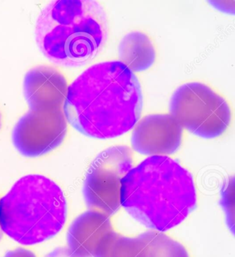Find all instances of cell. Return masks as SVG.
Instances as JSON below:
<instances>
[{
	"mask_svg": "<svg viewBox=\"0 0 235 257\" xmlns=\"http://www.w3.org/2000/svg\"><path fill=\"white\" fill-rule=\"evenodd\" d=\"M67 130L62 109H30L14 126L13 143L24 157H39L58 148L63 143Z\"/></svg>",
	"mask_w": 235,
	"mask_h": 257,
	"instance_id": "obj_7",
	"label": "cell"
},
{
	"mask_svg": "<svg viewBox=\"0 0 235 257\" xmlns=\"http://www.w3.org/2000/svg\"><path fill=\"white\" fill-rule=\"evenodd\" d=\"M3 229H2L1 225H0V240H2V238H3Z\"/></svg>",
	"mask_w": 235,
	"mask_h": 257,
	"instance_id": "obj_18",
	"label": "cell"
},
{
	"mask_svg": "<svg viewBox=\"0 0 235 257\" xmlns=\"http://www.w3.org/2000/svg\"><path fill=\"white\" fill-rule=\"evenodd\" d=\"M121 204L148 228L165 232L195 210L192 174L166 156L147 158L122 179Z\"/></svg>",
	"mask_w": 235,
	"mask_h": 257,
	"instance_id": "obj_2",
	"label": "cell"
},
{
	"mask_svg": "<svg viewBox=\"0 0 235 257\" xmlns=\"http://www.w3.org/2000/svg\"><path fill=\"white\" fill-rule=\"evenodd\" d=\"M45 257H79L67 247H58L46 255Z\"/></svg>",
	"mask_w": 235,
	"mask_h": 257,
	"instance_id": "obj_15",
	"label": "cell"
},
{
	"mask_svg": "<svg viewBox=\"0 0 235 257\" xmlns=\"http://www.w3.org/2000/svg\"><path fill=\"white\" fill-rule=\"evenodd\" d=\"M113 230L108 215L98 211H86L69 227L67 235L69 248L79 257H93L101 240Z\"/></svg>",
	"mask_w": 235,
	"mask_h": 257,
	"instance_id": "obj_10",
	"label": "cell"
},
{
	"mask_svg": "<svg viewBox=\"0 0 235 257\" xmlns=\"http://www.w3.org/2000/svg\"><path fill=\"white\" fill-rule=\"evenodd\" d=\"M211 5L213 7H215L218 10L221 11V12L228 13V14H234V2L232 3L227 2V3L225 2H210Z\"/></svg>",
	"mask_w": 235,
	"mask_h": 257,
	"instance_id": "obj_16",
	"label": "cell"
},
{
	"mask_svg": "<svg viewBox=\"0 0 235 257\" xmlns=\"http://www.w3.org/2000/svg\"><path fill=\"white\" fill-rule=\"evenodd\" d=\"M93 257H147V245L141 234L127 237L113 230L101 240Z\"/></svg>",
	"mask_w": 235,
	"mask_h": 257,
	"instance_id": "obj_12",
	"label": "cell"
},
{
	"mask_svg": "<svg viewBox=\"0 0 235 257\" xmlns=\"http://www.w3.org/2000/svg\"><path fill=\"white\" fill-rule=\"evenodd\" d=\"M4 257H37L33 251L24 248H18L7 251Z\"/></svg>",
	"mask_w": 235,
	"mask_h": 257,
	"instance_id": "obj_17",
	"label": "cell"
},
{
	"mask_svg": "<svg viewBox=\"0 0 235 257\" xmlns=\"http://www.w3.org/2000/svg\"><path fill=\"white\" fill-rule=\"evenodd\" d=\"M147 245V257H190L184 246L163 232L148 231L141 234Z\"/></svg>",
	"mask_w": 235,
	"mask_h": 257,
	"instance_id": "obj_13",
	"label": "cell"
},
{
	"mask_svg": "<svg viewBox=\"0 0 235 257\" xmlns=\"http://www.w3.org/2000/svg\"><path fill=\"white\" fill-rule=\"evenodd\" d=\"M64 113L77 131L93 139L127 133L140 118L143 95L138 79L120 61L94 64L68 87Z\"/></svg>",
	"mask_w": 235,
	"mask_h": 257,
	"instance_id": "obj_1",
	"label": "cell"
},
{
	"mask_svg": "<svg viewBox=\"0 0 235 257\" xmlns=\"http://www.w3.org/2000/svg\"><path fill=\"white\" fill-rule=\"evenodd\" d=\"M182 134V126L171 115H146L134 128L132 147L143 155H170L179 150Z\"/></svg>",
	"mask_w": 235,
	"mask_h": 257,
	"instance_id": "obj_8",
	"label": "cell"
},
{
	"mask_svg": "<svg viewBox=\"0 0 235 257\" xmlns=\"http://www.w3.org/2000/svg\"><path fill=\"white\" fill-rule=\"evenodd\" d=\"M2 125H3V116H2L1 113H0V130H1Z\"/></svg>",
	"mask_w": 235,
	"mask_h": 257,
	"instance_id": "obj_19",
	"label": "cell"
},
{
	"mask_svg": "<svg viewBox=\"0 0 235 257\" xmlns=\"http://www.w3.org/2000/svg\"><path fill=\"white\" fill-rule=\"evenodd\" d=\"M65 77L56 68L38 66L24 79V95L31 110L62 109L67 94Z\"/></svg>",
	"mask_w": 235,
	"mask_h": 257,
	"instance_id": "obj_9",
	"label": "cell"
},
{
	"mask_svg": "<svg viewBox=\"0 0 235 257\" xmlns=\"http://www.w3.org/2000/svg\"><path fill=\"white\" fill-rule=\"evenodd\" d=\"M67 218L63 191L40 174L21 178L0 199L2 229L22 245H36L54 237L63 229Z\"/></svg>",
	"mask_w": 235,
	"mask_h": 257,
	"instance_id": "obj_4",
	"label": "cell"
},
{
	"mask_svg": "<svg viewBox=\"0 0 235 257\" xmlns=\"http://www.w3.org/2000/svg\"><path fill=\"white\" fill-rule=\"evenodd\" d=\"M120 62L132 71L147 70L155 62L156 53L152 42L146 34L133 31L123 38L118 47Z\"/></svg>",
	"mask_w": 235,
	"mask_h": 257,
	"instance_id": "obj_11",
	"label": "cell"
},
{
	"mask_svg": "<svg viewBox=\"0 0 235 257\" xmlns=\"http://www.w3.org/2000/svg\"><path fill=\"white\" fill-rule=\"evenodd\" d=\"M133 152L127 146H114L93 160L83 186L84 201L90 210L113 215L121 204L122 181L133 168Z\"/></svg>",
	"mask_w": 235,
	"mask_h": 257,
	"instance_id": "obj_6",
	"label": "cell"
},
{
	"mask_svg": "<svg viewBox=\"0 0 235 257\" xmlns=\"http://www.w3.org/2000/svg\"><path fill=\"white\" fill-rule=\"evenodd\" d=\"M35 36L37 45L49 61L60 67H83L105 45L107 17L96 1H53L38 16Z\"/></svg>",
	"mask_w": 235,
	"mask_h": 257,
	"instance_id": "obj_3",
	"label": "cell"
},
{
	"mask_svg": "<svg viewBox=\"0 0 235 257\" xmlns=\"http://www.w3.org/2000/svg\"><path fill=\"white\" fill-rule=\"evenodd\" d=\"M225 213V219L229 230L234 234V177L225 182L221 190L220 201Z\"/></svg>",
	"mask_w": 235,
	"mask_h": 257,
	"instance_id": "obj_14",
	"label": "cell"
},
{
	"mask_svg": "<svg viewBox=\"0 0 235 257\" xmlns=\"http://www.w3.org/2000/svg\"><path fill=\"white\" fill-rule=\"evenodd\" d=\"M170 112L182 128L206 139L223 135L232 117L226 100L200 82L178 87L170 98Z\"/></svg>",
	"mask_w": 235,
	"mask_h": 257,
	"instance_id": "obj_5",
	"label": "cell"
}]
</instances>
